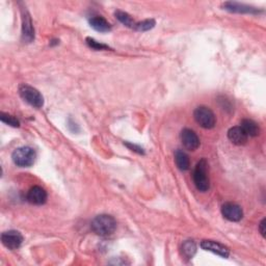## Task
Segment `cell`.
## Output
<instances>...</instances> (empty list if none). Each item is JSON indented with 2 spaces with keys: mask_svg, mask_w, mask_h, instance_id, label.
Wrapping results in <instances>:
<instances>
[{
  "mask_svg": "<svg viewBox=\"0 0 266 266\" xmlns=\"http://www.w3.org/2000/svg\"><path fill=\"white\" fill-rule=\"evenodd\" d=\"M36 151L31 147H20L12 154V159L17 166L29 167L35 163Z\"/></svg>",
  "mask_w": 266,
  "mask_h": 266,
  "instance_id": "3957f363",
  "label": "cell"
},
{
  "mask_svg": "<svg viewBox=\"0 0 266 266\" xmlns=\"http://www.w3.org/2000/svg\"><path fill=\"white\" fill-rule=\"evenodd\" d=\"M86 44L88 47L95 49V50H107V49H110V47H108L107 45L99 43L98 41H96L95 38H86Z\"/></svg>",
  "mask_w": 266,
  "mask_h": 266,
  "instance_id": "44dd1931",
  "label": "cell"
},
{
  "mask_svg": "<svg viewBox=\"0 0 266 266\" xmlns=\"http://www.w3.org/2000/svg\"><path fill=\"white\" fill-rule=\"evenodd\" d=\"M22 40L24 43H32L35 40V28L27 9H22Z\"/></svg>",
  "mask_w": 266,
  "mask_h": 266,
  "instance_id": "ba28073f",
  "label": "cell"
},
{
  "mask_svg": "<svg viewBox=\"0 0 266 266\" xmlns=\"http://www.w3.org/2000/svg\"><path fill=\"white\" fill-rule=\"evenodd\" d=\"M240 127L242 128V130L249 137H255L260 134L259 125L253 120H250V119L242 120L240 123Z\"/></svg>",
  "mask_w": 266,
  "mask_h": 266,
  "instance_id": "9a60e30c",
  "label": "cell"
},
{
  "mask_svg": "<svg viewBox=\"0 0 266 266\" xmlns=\"http://www.w3.org/2000/svg\"><path fill=\"white\" fill-rule=\"evenodd\" d=\"M19 94L22 99L36 108H41L44 105V97L37 88L28 84H21L19 86Z\"/></svg>",
  "mask_w": 266,
  "mask_h": 266,
  "instance_id": "277c9868",
  "label": "cell"
},
{
  "mask_svg": "<svg viewBox=\"0 0 266 266\" xmlns=\"http://www.w3.org/2000/svg\"><path fill=\"white\" fill-rule=\"evenodd\" d=\"M90 25L99 33H108L112 31V25L101 16H95L90 19Z\"/></svg>",
  "mask_w": 266,
  "mask_h": 266,
  "instance_id": "5bb4252c",
  "label": "cell"
},
{
  "mask_svg": "<svg viewBox=\"0 0 266 266\" xmlns=\"http://www.w3.org/2000/svg\"><path fill=\"white\" fill-rule=\"evenodd\" d=\"M175 162L177 167L180 171H187L190 170V156L187 155L184 151L182 150H177L175 152Z\"/></svg>",
  "mask_w": 266,
  "mask_h": 266,
  "instance_id": "2e32d148",
  "label": "cell"
},
{
  "mask_svg": "<svg viewBox=\"0 0 266 266\" xmlns=\"http://www.w3.org/2000/svg\"><path fill=\"white\" fill-rule=\"evenodd\" d=\"M196 253V245L192 240H187L182 244V254L187 259H191Z\"/></svg>",
  "mask_w": 266,
  "mask_h": 266,
  "instance_id": "ac0fdd59",
  "label": "cell"
},
{
  "mask_svg": "<svg viewBox=\"0 0 266 266\" xmlns=\"http://www.w3.org/2000/svg\"><path fill=\"white\" fill-rule=\"evenodd\" d=\"M180 139L183 146L185 147V149L190 151H195L201 144L199 136L196 135V133L193 130L189 129V128H185V129L181 131Z\"/></svg>",
  "mask_w": 266,
  "mask_h": 266,
  "instance_id": "9c48e42d",
  "label": "cell"
},
{
  "mask_svg": "<svg viewBox=\"0 0 266 266\" xmlns=\"http://www.w3.org/2000/svg\"><path fill=\"white\" fill-rule=\"evenodd\" d=\"M193 117L195 122L205 129H212L216 124V117L214 113L209 107L199 106L193 112Z\"/></svg>",
  "mask_w": 266,
  "mask_h": 266,
  "instance_id": "5b68a950",
  "label": "cell"
},
{
  "mask_svg": "<svg viewBox=\"0 0 266 266\" xmlns=\"http://www.w3.org/2000/svg\"><path fill=\"white\" fill-rule=\"evenodd\" d=\"M125 145H126L128 148H129L130 150H132V151H134V152H136V153H139V154H145V152H144V150H143V148H141V147H139V146L133 145V144H129V143H126Z\"/></svg>",
  "mask_w": 266,
  "mask_h": 266,
  "instance_id": "7402d4cb",
  "label": "cell"
},
{
  "mask_svg": "<svg viewBox=\"0 0 266 266\" xmlns=\"http://www.w3.org/2000/svg\"><path fill=\"white\" fill-rule=\"evenodd\" d=\"M91 228L97 235L107 237L113 235L116 230V221L110 214L97 215L91 223Z\"/></svg>",
  "mask_w": 266,
  "mask_h": 266,
  "instance_id": "6da1fadb",
  "label": "cell"
},
{
  "mask_svg": "<svg viewBox=\"0 0 266 266\" xmlns=\"http://www.w3.org/2000/svg\"><path fill=\"white\" fill-rule=\"evenodd\" d=\"M193 183L198 190L202 192L208 191L210 189V180L208 176V162L206 159H201L196 163L193 171Z\"/></svg>",
  "mask_w": 266,
  "mask_h": 266,
  "instance_id": "7a4b0ae2",
  "label": "cell"
},
{
  "mask_svg": "<svg viewBox=\"0 0 266 266\" xmlns=\"http://www.w3.org/2000/svg\"><path fill=\"white\" fill-rule=\"evenodd\" d=\"M201 248L207 252H211L213 254L219 255L223 258H228L230 255V250L218 241L203 240L201 242Z\"/></svg>",
  "mask_w": 266,
  "mask_h": 266,
  "instance_id": "30bf717a",
  "label": "cell"
},
{
  "mask_svg": "<svg viewBox=\"0 0 266 266\" xmlns=\"http://www.w3.org/2000/svg\"><path fill=\"white\" fill-rule=\"evenodd\" d=\"M27 201L34 205H43L47 201V192L41 186H34L27 193Z\"/></svg>",
  "mask_w": 266,
  "mask_h": 266,
  "instance_id": "7c38bea8",
  "label": "cell"
},
{
  "mask_svg": "<svg viewBox=\"0 0 266 266\" xmlns=\"http://www.w3.org/2000/svg\"><path fill=\"white\" fill-rule=\"evenodd\" d=\"M1 241L8 250H17L23 243V236L19 231L9 230L1 234Z\"/></svg>",
  "mask_w": 266,
  "mask_h": 266,
  "instance_id": "8992f818",
  "label": "cell"
},
{
  "mask_svg": "<svg viewBox=\"0 0 266 266\" xmlns=\"http://www.w3.org/2000/svg\"><path fill=\"white\" fill-rule=\"evenodd\" d=\"M156 22L154 19H146V20L142 21V22H137L135 24V29L137 32H148L152 29L155 26Z\"/></svg>",
  "mask_w": 266,
  "mask_h": 266,
  "instance_id": "d6986e66",
  "label": "cell"
},
{
  "mask_svg": "<svg viewBox=\"0 0 266 266\" xmlns=\"http://www.w3.org/2000/svg\"><path fill=\"white\" fill-rule=\"evenodd\" d=\"M222 214L226 220L230 222H239L243 218L242 208L235 203L228 202L222 206Z\"/></svg>",
  "mask_w": 266,
  "mask_h": 266,
  "instance_id": "52a82bcc",
  "label": "cell"
},
{
  "mask_svg": "<svg viewBox=\"0 0 266 266\" xmlns=\"http://www.w3.org/2000/svg\"><path fill=\"white\" fill-rule=\"evenodd\" d=\"M0 120H1V122L12 126V127H19L20 126V122H19V120L17 119V117H15L14 115H11L8 114H4V113H1L0 114Z\"/></svg>",
  "mask_w": 266,
  "mask_h": 266,
  "instance_id": "ffe728a7",
  "label": "cell"
},
{
  "mask_svg": "<svg viewBox=\"0 0 266 266\" xmlns=\"http://www.w3.org/2000/svg\"><path fill=\"white\" fill-rule=\"evenodd\" d=\"M228 139L230 142L236 146H243L248 143L249 136L245 134L240 126L232 127L228 131Z\"/></svg>",
  "mask_w": 266,
  "mask_h": 266,
  "instance_id": "4fadbf2b",
  "label": "cell"
},
{
  "mask_svg": "<svg viewBox=\"0 0 266 266\" xmlns=\"http://www.w3.org/2000/svg\"><path fill=\"white\" fill-rule=\"evenodd\" d=\"M224 7L227 11H229L231 13H239V14H258L259 12H262L254 6L233 1L225 2Z\"/></svg>",
  "mask_w": 266,
  "mask_h": 266,
  "instance_id": "8fae6325",
  "label": "cell"
},
{
  "mask_svg": "<svg viewBox=\"0 0 266 266\" xmlns=\"http://www.w3.org/2000/svg\"><path fill=\"white\" fill-rule=\"evenodd\" d=\"M265 223H266V221H265V219H263L262 221H261V223H260V225H259V231H260V233H261V235L263 236V237H265V233H266V229H265Z\"/></svg>",
  "mask_w": 266,
  "mask_h": 266,
  "instance_id": "603a6c76",
  "label": "cell"
},
{
  "mask_svg": "<svg viewBox=\"0 0 266 266\" xmlns=\"http://www.w3.org/2000/svg\"><path fill=\"white\" fill-rule=\"evenodd\" d=\"M114 16L123 25L129 27V28H134L135 27L136 23L134 22L133 18L128 13L120 11V9H117V11H115V13H114Z\"/></svg>",
  "mask_w": 266,
  "mask_h": 266,
  "instance_id": "e0dca14e",
  "label": "cell"
}]
</instances>
